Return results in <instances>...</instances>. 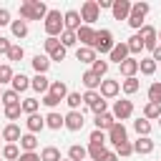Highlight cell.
I'll return each mask as SVG.
<instances>
[{
    "label": "cell",
    "instance_id": "61",
    "mask_svg": "<svg viewBox=\"0 0 161 161\" xmlns=\"http://www.w3.org/2000/svg\"><path fill=\"white\" fill-rule=\"evenodd\" d=\"M0 138H3V131H0Z\"/></svg>",
    "mask_w": 161,
    "mask_h": 161
},
{
    "label": "cell",
    "instance_id": "60",
    "mask_svg": "<svg viewBox=\"0 0 161 161\" xmlns=\"http://www.w3.org/2000/svg\"><path fill=\"white\" fill-rule=\"evenodd\" d=\"M60 161H70V158H60Z\"/></svg>",
    "mask_w": 161,
    "mask_h": 161
},
{
    "label": "cell",
    "instance_id": "49",
    "mask_svg": "<svg viewBox=\"0 0 161 161\" xmlns=\"http://www.w3.org/2000/svg\"><path fill=\"white\" fill-rule=\"evenodd\" d=\"M0 98H3L5 108H8V106H13V103H20V101H18V93H15V91H5V93H3Z\"/></svg>",
    "mask_w": 161,
    "mask_h": 161
},
{
    "label": "cell",
    "instance_id": "59",
    "mask_svg": "<svg viewBox=\"0 0 161 161\" xmlns=\"http://www.w3.org/2000/svg\"><path fill=\"white\" fill-rule=\"evenodd\" d=\"M96 5H98V10H103V8H111L113 0H96Z\"/></svg>",
    "mask_w": 161,
    "mask_h": 161
},
{
    "label": "cell",
    "instance_id": "6",
    "mask_svg": "<svg viewBox=\"0 0 161 161\" xmlns=\"http://www.w3.org/2000/svg\"><path fill=\"white\" fill-rule=\"evenodd\" d=\"M138 38L143 40V48H146V50H153V48L158 45V43H156V40H158L156 28H151V25H143V28H141V33H138Z\"/></svg>",
    "mask_w": 161,
    "mask_h": 161
},
{
    "label": "cell",
    "instance_id": "56",
    "mask_svg": "<svg viewBox=\"0 0 161 161\" xmlns=\"http://www.w3.org/2000/svg\"><path fill=\"white\" fill-rule=\"evenodd\" d=\"M101 161H118V156H116V151H106L101 156Z\"/></svg>",
    "mask_w": 161,
    "mask_h": 161
},
{
    "label": "cell",
    "instance_id": "40",
    "mask_svg": "<svg viewBox=\"0 0 161 161\" xmlns=\"http://www.w3.org/2000/svg\"><path fill=\"white\" fill-rule=\"evenodd\" d=\"M98 101H101V93H98V91H86V93H83V103H86L88 108H93Z\"/></svg>",
    "mask_w": 161,
    "mask_h": 161
},
{
    "label": "cell",
    "instance_id": "25",
    "mask_svg": "<svg viewBox=\"0 0 161 161\" xmlns=\"http://www.w3.org/2000/svg\"><path fill=\"white\" fill-rule=\"evenodd\" d=\"M75 58H78L80 63H93V60H96V50H93V48H86V45H80V48L75 50Z\"/></svg>",
    "mask_w": 161,
    "mask_h": 161
},
{
    "label": "cell",
    "instance_id": "53",
    "mask_svg": "<svg viewBox=\"0 0 161 161\" xmlns=\"http://www.w3.org/2000/svg\"><path fill=\"white\" fill-rule=\"evenodd\" d=\"M48 58H50V60H63V58H65V48H63V45H60V48H58V50H55V53H50V55H48Z\"/></svg>",
    "mask_w": 161,
    "mask_h": 161
},
{
    "label": "cell",
    "instance_id": "4",
    "mask_svg": "<svg viewBox=\"0 0 161 161\" xmlns=\"http://www.w3.org/2000/svg\"><path fill=\"white\" fill-rule=\"evenodd\" d=\"M113 33L111 30H96V40H93V50L98 53H111L113 50Z\"/></svg>",
    "mask_w": 161,
    "mask_h": 161
},
{
    "label": "cell",
    "instance_id": "2",
    "mask_svg": "<svg viewBox=\"0 0 161 161\" xmlns=\"http://www.w3.org/2000/svg\"><path fill=\"white\" fill-rule=\"evenodd\" d=\"M45 33H48V38H55V35H60L65 28H63V15L58 13V10H48V15H45Z\"/></svg>",
    "mask_w": 161,
    "mask_h": 161
},
{
    "label": "cell",
    "instance_id": "27",
    "mask_svg": "<svg viewBox=\"0 0 161 161\" xmlns=\"http://www.w3.org/2000/svg\"><path fill=\"white\" fill-rule=\"evenodd\" d=\"M86 156H88V151H86L83 146H78V143H73V146L68 148V158H70V161H86Z\"/></svg>",
    "mask_w": 161,
    "mask_h": 161
},
{
    "label": "cell",
    "instance_id": "10",
    "mask_svg": "<svg viewBox=\"0 0 161 161\" xmlns=\"http://www.w3.org/2000/svg\"><path fill=\"white\" fill-rule=\"evenodd\" d=\"M108 141H111L113 146H118V143H123V141H128V138H126V126L116 121V123H113V126L108 128Z\"/></svg>",
    "mask_w": 161,
    "mask_h": 161
},
{
    "label": "cell",
    "instance_id": "50",
    "mask_svg": "<svg viewBox=\"0 0 161 161\" xmlns=\"http://www.w3.org/2000/svg\"><path fill=\"white\" fill-rule=\"evenodd\" d=\"M88 141H91V143H103V146H106V136H103V131H98V128L91 133V138H88Z\"/></svg>",
    "mask_w": 161,
    "mask_h": 161
},
{
    "label": "cell",
    "instance_id": "5",
    "mask_svg": "<svg viewBox=\"0 0 161 161\" xmlns=\"http://www.w3.org/2000/svg\"><path fill=\"white\" fill-rule=\"evenodd\" d=\"M98 15H101V10H98L96 0H86L83 8H80V20H83V25H93V23L98 20Z\"/></svg>",
    "mask_w": 161,
    "mask_h": 161
},
{
    "label": "cell",
    "instance_id": "9",
    "mask_svg": "<svg viewBox=\"0 0 161 161\" xmlns=\"http://www.w3.org/2000/svg\"><path fill=\"white\" fill-rule=\"evenodd\" d=\"M75 40H80L86 48H93V40H96V30L91 25H80L75 30Z\"/></svg>",
    "mask_w": 161,
    "mask_h": 161
},
{
    "label": "cell",
    "instance_id": "46",
    "mask_svg": "<svg viewBox=\"0 0 161 161\" xmlns=\"http://www.w3.org/2000/svg\"><path fill=\"white\" fill-rule=\"evenodd\" d=\"M131 153H133V143L123 141V143H118V146H116V156H131Z\"/></svg>",
    "mask_w": 161,
    "mask_h": 161
},
{
    "label": "cell",
    "instance_id": "38",
    "mask_svg": "<svg viewBox=\"0 0 161 161\" xmlns=\"http://www.w3.org/2000/svg\"><path fill=\"white\" fill-rule=\"evenodd\" d=\"M126 45H128V53H141V50H143V40H141L138 35H131Z\"/></svg>",
    "mask_w": 161,
    "mask_h": 161
},
{
    "label": "cell",
    "instance_id": "35",
    "mask_svg": "<svg viewBox=\"0 0 161 161\" xmlns=\"http://www.w3.org/2000/svg\"><path fill=\"white\" fill-rule=\"evenodd\" d=\"M91 70H93V73H96L98 78H103V75L108 73V60H101V58H96V60H93V68H91Z\"/></svg>",
    "mask_w": 161,
    "mask_h": 161
},
{
    "label": "cell",
    "instance_id": "20",
    "mask_svg": "<svg viewBox=\"0 0 161 161\" xmlns=\"http://www.w3.org/2000/svg\"><path fill=\"white\" fill-rule=\"evenodd\" d=\"M136 70H138V60H136V58H126V60L121 63V73H123L126 78H133Z\"/></svg>",
    "mask_w": 161,
    "mask_h": 161
},
{
    "label": "cell",
    "instance_id": "17",
    "mask_svg": "<svg viewBox=\"0 0 161 161\" xmlns=\"http://www.w3.org/2000/svg\"><path fill=\"white\" fill-rule=\"evenodd\" d=\"M153 151V141L148 136H138V141L133 143V153H151Z\"/></svg>",
    "mask_w": 161,
    "mask_h": 161
},
{
    "label": "cell",
    "instance_id": "44",
    "mask_svg": "<svg viewBox=\"0 0 161 161\" xmlns=\"http://www.w3.org/2000/svg\"><path fill=\"white\" fill-rule=\"evenodd\" d=\"M20 113H23V106H20V103H13V106H8V108H5V116H8L10 121L20 118Z\"/></svg>",
    "mask_w": 161,
    "mask_h": 161
},
{
    "label": "cell",
    "instance_id": "33",
    "mask_svg": "<svg viewBox=\"0 0 161 161\" xmlns=\"http://www.w3.org/2000/svg\"><path fill=\"white\" fill-rule=\"evenodd\" d=\"M86 151H88V156H91L93 161H101V156L106 153V146H103V143H88Z\"/></svg>",
    "mask_w": 161,
    "mask_h": 161
},
{
    "label": "cell",
    "instance_id": "11",
    "mask_svg": "<svg viewBox=\"0 0 161 161\" xmlns=\"http://www.w3.org/2000/svg\"><path fill=\"white\" fill-rule=\"evenodd\" d=\"M131 113H133V103H131V101H116V103H113V113H111L113 118H121V121H123V118H128Z\"/></svg>",
    "mask_w": 161,
    "mask_h": 161
},
{
    "label": "cell",
    "instance_id": "28",
    "mask_svg": "<svg viewBox=\"0 0 161 161\" xmlns=\"http://www.w3.org/2000/svg\"><path fill=\"white\" fill-rule=\"evenodd\" d=\"M158 116H161V106L148 101V103L143 106V118H146V121H151V118H158Z\"/></svg>",
    "mask_w": 161,
    "mask_h": 161
},
{
    "label": "cell",
    "instance_id": "58",
    "mask_svg": "<svg viewBox=\"0 0 161 161\" xmlns=\"http://www.w3.org/2000/svg\"><path fill=\"white\" fill-rule=\"evenodd\" d=\"M151 60L156 63V60H161V45H156L153 50H151Z\"/></svg>",
    "mask_w": 161,
    "mask_h": 161
},
{
    "label": "cell",
    "instance_id": "34",
    "mask_svg": "<svg viewBox=\"0 0 161 161\" xmlns=\"http://www.w3.org/2000/svg\"><path fill=\"white\" fill-rule=\"evenodd\" d=\"M133 128H136V133H138V136H148V133H151V121L138 118V121H133Z\"/></svg>",
    "mask_w": 161,
    "mask_h": 161
},
{
    "label": "cell",
    "instance_id": "63",
    "mask_svg": "<svg viewBox=\"0 0 161 161\" xmlns=\"http://www.w3.org/2000/svg\"><path fill=\"white\" fill-rule=\"evenodd\" d=\"M0 161H3V153H0Z\"/></svg>",
    "mask_w": 161,
    "mask_h": 161
},
{
    "label": "cell",
    "instance_id": "7",
    "mask_svg": "<svg viewBox=\"0 0 161 161\" xmlns=\"http://www.w3.org/2000/svg\"><path fill=\"white\" fill-rule=\"evenodd\" d=\"M83 123H86V118H83L80 111H70L68 116H63V126H65L68 131H80Z\"/></svg>",
    "mask_w": 161,
    "mask_h": 161
},
{
    "label": "cell",
    "instance_id": "19",
    "mask_svg": "<svg viewBox=\"0 0 161 161\" xmlns=\"http://www.w3.org/2000/svg\"><path fill=\"white\" fill-rule=\"evenodd\" d=\"M30 63H33L35 73H40V75H45V70L50 68V58H48V55H35V58H33Z\"/></svg>",
    "mask_w": 161,
    "mask_h": 161
},
{
    "label": "cell",
    "instance_id": "8",
    "mask_svg": "<svg viewBox=\"0 0 161 161\" xmlns=\"http://www.w3.org/2000/svg\"><path fill=\"white\" fill-rule=\"evenodd\" d=\"M111 13H113L116 20H128V15H131V3H128V0H113Z\"/></svg>",
    "mask_w": 161,
    "mask_h": 161
},
{
    "label": "cell",
    "instance_id": "55",
    "mask_svg": "<svg viewBox=\"0 0 161 161\" xmlns=\"http://www.w3.org/2000/svg\"><path fill=\"white\" fill-rule=\"evenodd\" d=\"M18 161H40V156H38L35 151H33V153H20Z\"/></svg>",
    "mask_w": 161,
    "mask_h": 161
},
{
    "label": "cell",
    "instance_id": "51",
    "mask_svg": "<svg viewBox=\"0 0 161 161\" xmlns=\"http://www.w3.org/2000/svg\"><path fill=\"white\" fill-rule=\"evenodd\" d=\"M43 103H45V106H48V108H55V106H58V103H60V101H58V98H55V96H50V93H45V98H43Z\"/></svg>",
    "mask_w": 161,
    "mask_h": 161
},
{
    "label": "cell",
    "instance_id": "62",
    "mask_svg": "<svg viewBox=\"0 0 161 161\" xmlns=\"http://www.w3.org/2000/svg\"><path fill=\"white\" fill-rule=\"evenodd\" d=\"M158 123H161V116H158Z\"/></svg>",
    "mask_w": 161,
    "mask_h": 161
},
{
    "label": "cell",
    "instance_id": "30",
    "mask_svg": "<svg viewBox=\"0 0 161 161\" xmlns=\"http://www.w3.org/2000/svg\"><path fill=\"white\" fill-rule=\"evenodd\" d=\"M10 30H13L15 38H25L28 35V23L25 20H15V23H10Z\"/></svg>",
    "mask_w": 161,
    "mask_h": 161
},
{
    "label": "cell",
    "instance_id": "21",
    "mask_svg": "<svg viewBox=\"0 0 161 161\" xmlns=\"http://www.w3.org/2000/svg\"><path fill=\"white\" fill-rule=\"evenodd\" d=\"M80 80H83V86H86L88 91H96V88H101V78H98V75H96L93 70H86Z\"/></svg>",
    "mask_w": 161,
    "mask_h": 161
},
{
    "label": "cell",
    "instance_id": "32",
    "mask_svg": "<svg viewBox=\"0 0 161 161\" xmlns=\"http://www.w3.org/2000/svg\"><path fill=\"white\" fill-rule=\"evenodd\" d=\"M45 126H48V128H53V131H58V128L63 126V116H60V113H55V111H53V113H48V116H45Z\"/></svg>",
    "mask_w": 161,
    "mask_h": 161
},
{
    "label": "cell",
    "instance_id": "14",
    "mask_svg": "<svg viewBox=\"0 0 161 161\" xmlns=\"http://www.w3.org/2000/svg\"><path fill=\"white\" fill-rule=\"evenodd\" d=\"M20 126L18 123H8L5 128H3V141H8V143H15V141H20Z\"/></svg>",
    "mask_w": 161,
    "mask_h": 161
},
{
    "label": "cell",
    "instance_id": "12",
    "mask_svg": "<svg viewBox=\"0 0 161 161\" xmlns=\"http://www.w3.org/2000/svg\"><path fill=\"white\" fill-rule=\"evenodd\" d=\"M63 28L75 33V30L80 28V13H78V10H68V13L63 15Z\"/></svg>",
    "mask_w": 161,
    "mask_h": 161
},
{
    "label": "cell",
    "instance_id": "54",
    "mask_svg": "<svg viewBox=\"0 0 161 161\" xmlns=\"http://www.w3.org/2000/svg\"><path fill=\"white\" fill-rule=\"evenodd\" d=\"M13 20H10V13L5 10V8H0V25H10Z\"/></svg>",
    "mask_w": 161,
    "mask_h": 161
},
{
    "label": "cell",
    "instance_id": "1",
    "mask_svg": "<svg viewBox=\"0 0 161 161\" xmlns=\"http://www.w3.org/2000/svg\"><path fill=\"white\" fill-rule=\"evenodd\" d=\"M45 15H48L45 3H40V0H25V3H20V18L25 23L28 20H45Z\"/></svg>",
    "mask_w": 161,
    "mask_h": 161
},
{
    "label": "cell",
    "instance_id": "41",
    "mask_svg": "<svg viewBox=\"0 0 161 161\" xmlns=\"http://www.w3.org/2000/svg\"><path fill=\"white\" fill-rule=\"evenodd\" d=\"M65 103L70 106V111H78L80 103H83V96H80V93H68V96H65Z\"/></svg>",
    "mask_w": 161,
    "mask_h": 161
},
{
    "label": "cell",
    "instance_id": "64",
    "mask_svg": "<svg viewBox=\"0 0 161 161\" xmlns=\"http://www.w3.org/2000/svg\"><path fill=\"white\" fill-rule=\"evenodd\" d=\"M0 96H3V91H0Z\"/></svg>",
    "mask_w": 161,
    "mask_h": 161
},
{
    "label": "cell",
    "instance_id": "57",
    "mask_svg": "<svg viewBox=\"0 0 161 161\" xmlns=\"http://www.w3.org/2000/svg\"><path fill=\"white\" fill-rule=\"evenodd\" d=\"M8 50H10V40L0 35V53H8Z\"/></svg>",
    "mask_w": 161,
    "mask_h": 161
},
{
    "label": "cell",
    "instance_id": "13",
    "mask_svg": "<svg viewBox=\"0 0 161 161\" xmlns=\"http://www.w3.org/2000/svg\"><path fill=\"white\" fill-rule=\"evenodd\" d=\"M108 55H111V60H113V63H118V65H121V63L128 58V45H126V43H116V45H113V50H111Z\"/></svg>",
    "mask_w": 161,
    "mask_h": 161
},
{
    "label": "cell",
    "instance_id": "48",
    "mask_svg": "<svg viewBox=\"0 0 161 161\" xmlns=\"http://www.w3.org/2000/svg\"><path fill=\"white\" fill-rule=\"evenodd\" d=\"M23 55H25V50L20 45H10V50H8V58L10 60H23Z\"/></svg>",
    "mask_w": 161,
    "mask_h": 161
},
{
    "label": "cell",
    "instance_id": "24",
    "mask_svg": "<svg viewBox=\"0 0 161 161\" xmlns=\"http://www.w3.org/2000/svg\"><path fill=\"white\" fill-rule=\"evenodd\" d=\"M20 148H23L25 153H33V151L38 148V138H35L33 133H25V136H20Z\"/></svg>",
    "mask_w": 161,
    "mask_h": 161
},
{
    "label": "cell",
    "instance_id": "16",
    "mask_svg": "<svg viewBox=\"0 0 161 161\" xmlns=\"http://www.w3.org/2000/svg\"><path fill=\"white\" fill-rule=\"evenodd\" d=\"M118 80H101V98H113L118 93Z\"/></svg>",
    "mask_w": 161,
    "mask_h": 161
},
{
    "label": "cell",
    "instance_id": "15",
    "mask_svg": "<svg viewBox=\"0 0 161 161\" xmlns=\"http://www.w3.org/2000/svg\"><path fill=\"white\" fill-rule=\"evenodd\" d=\"M25 128H28V131L35 136L38 131H43V128H45V118H40L38 113H33V116H28V121H25Z\"/></svg>",
    "mask_w": 161,
    "mask_h": 161
},
{
    "label": "cell",
    "instance_id": "37",
    "mask_svg": "<svg viewBox=\"0 0 161 161\" xmlns=\"http://www.w3.org/2000/svg\"><path fill=\"white\" fill-rule=\"evenodd\" d=\"M75 43H78V40H75V33H73V30H63V33H60V45H63V48H70V45H75Z\"/></svg>",
    "mask_w": 161,
    "mask_h": 161
},
{
    "label": "cell",
    "instance_id": "3",
    "mask_svg": "<svg viewBox=\"0 0 161 161\" xmlns=\"http://www.w3.org/2000/svg\"><path fill=\"white\" fill-rule=\"evenodd\" d=\"M148 3H136V5H131V15H128V25L131 28H136V30H141L143 28V18L148 15Z\"/></svg>",
    "mask_w": 161,
    "mask_h": 161
},
{
    "label": "cell",
    "instance_id": "45",
    "mask_svg": "<svg viewBox=\"0 0 161 161\" xmlns=\"http://www.w3.org/2000/svg\"><path fill=\"white\" fill-rule=\"evenodd\" d=\"M43 48H45V53L50 55V53H55V50L60 48V40H58V38H45V43H43Z\"/></svg>",
    "mask_w": 161,
    "mask_h": 161
},
{
    "label": "cell",
    "instance_id": "22",
    "mask_svg": "<svg viewBox=\"0 0 161 161\" xmlns=\"http://www.w3.org/2000/svg\"><path fill=\"white\" fill-rule=\"evenodd\" d=\"M10 83H13V91H15V93H20V91H28V88H30V78H28V75H23V73L13 75V80H10Z\"/></svg>",
    "mask_w": 161,
    "mask_h": 161
},
{
    "label": "cell",
    "instance_id": "43",
    "mask_svg": "<svg viewBox=\"0 0 161 161\" xmlns=\"http://www.w3.org/2000/svg\"><path fill=\"white\" fill-rule=\"evenodd\" d=\"M20 106H23V113H28V116H33V113L38 111V101H35V98H25Z\"/></svg>",
    "mask_w": 161,
    "mask_h": 161
},
{
    "label": "cell",
    "instance_id": "39",
    "mask_svg": "<svg viewBox=\"0 0 161 161\" xmlns=\"http://www.w3.org/2000/svg\"><path fill=\"white\" fill-rule=\"evenodd\" d=\"M121 88H123V93H128V96H131V93H136V91L141 88V83H138V78H126Z\"/></svg>",
    "mask_w": 161,
    "mask_h": 161
},
{
    "label": "cell",
    "instance_id": "18",
    "mask_svg": "<svg viewBox=\"0 0 161 161\" xmlns=\"http://www.w3.org/2000/svg\"><path fill=\"white\" fill-rule=\"evenodd\" d=\"M48 93H50V96H55L58 101H63V98L68 96V86H65L63 80H53V83H50V88H48Z\"/></svg>",
    "mask_w": 161,
    "mask_h": 161
},
{
    "label": "cell",
    "instance_id": "47",
    "mask_svg": "<svg viewBox=\"0 0 161 161\" xmlns=\"http://www.w3.org/2000/svg\"><path fill=\"white\" fill-rule=\"evenodd\" d=\"M13 75H15V73H13L10 65H0V86H3V83H10Z\"/></svg>",
    "mask_w": 161,
    "mask_h": 161
},
{
    "label": "cell",
    "instance_id": "26",
    "mask_svg": "<svg viewBox=\"0 0 161 161\" xmlns=\"http://www.w3.org/2000/svg\"><path fill=\"white\" fill-rule=\"evenodd\" d=\"M30 88H35L38 93H45V91L50 88V80H48L45 75H40V73H38V75H35V78L30 80Z\"/></svg>",
    "mask_w": 161,
    "mask_h": 161
},
{
    "label": "cell",
    "instance_id": "52",
    "mask_svg": "<svg viewBox=\"0 0 161 161\" xmlns=\"http://www.w3.org/2000/svg\"><path fill=\"white\" fill-rule=\"evenodd\" d=\"M106 106H108V103H106V101H103V98H101V101H98V103H96V106H93V108H91V111H93V113H96V116H101V113H106Z\"/></svg>",
    "mask_w": 161,
    "mask_h": 161
},
{
    "label": "cell",
    "instance_id": "36",
    "mask_svg": "<svg viewBox=\"0 0 161 161\" xmlns=\"http://www.w3.org/2000/svg\"><path fill=\"white\" fill-rule=\"evenodd\" d=\"M148 101L161 106V83H151L148 86Z\"/></svg>",
    "mask_w": 161,
    "mask_h": 161
},
{
    "label": "cell",
    "instance_id": "31",
    "mask_svg": "<svg viewBox=\"0 0 161 161\" xmlns=\"http://www.w3.org/2000/svg\"><path fill=\"white\" fill-rule=\"evenodd\" d=\"M138 70H141L143 75H153V73H156V63H153L151 58H141V60H138Z\"/></svg>",
    "mask_w": 161,
    "mask_h": 161
},
{
    "label": "cell",
    "instance_id": "42",
    "mask_svg": "<svg viewBox=\"0 0 161 161\" xmlns=\"http://www.w3.org/2000/svg\"><path fill=\"white\" fill-rule=\"evenodd\" d=\"M0 153H3V158H10V161H18V156H20V151H18V146H15V143H8Z\"/></svg>",
    "mask_w": 161,
    "mask_h": 161
},
{
    "label": "cell",
    "instance_id": "29",
    "mask_svg": "<svg viewBox=\"0 0 161 161\" xmlns=\"http://www.w3.org/2000/svg\"><path fill=\"white\" fill-rule=\"evenodd\" d=\"M40 161H60V151L55 146H45L40 151Z\"/></svg>",
    "mask_w": 161,
    "mask_h": 161
},
{
    "label": "cell",
    "instance_id": "23",
    "mask_svg": "<svg viewBox=\"0 0 161 161\" xmlns=\"http://www.w3.org/2000/svg\"><path fill=\"white\" fill-rule=\"evenodd\" d=\"M93 123H96V128H98V131H108V128L116 123V118H113L111 113H101V116H96V121H93Z\"/></svg>",
    "mask_w": 161,
    "mask_h": 161
}]
</instances>
